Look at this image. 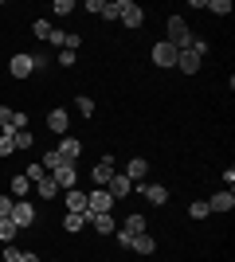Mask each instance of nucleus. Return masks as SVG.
I'll return each mask as SVG.
<instances>
[{"label": "nucleus", "instance_id": "nucleus-5", "mask_svg": "<svg viewBox=\"0 0 235 262\" xmlns=\"http://www.w3.org/2000/svg\"><path fill=\"white\" fill-rule=\"evenodd\" d=\"M177 47L168 43V39H161V43H153V63L161 67V71H168V67H177Z\"/></svg>", "mask_w": 235, "mask_h": 262}, {"label": "nucleus", "instance_id": "nucleus-27", "mask_svg": "<svg viewBox=\"0 0 235 262\" xmlns=\"http://www.w3.org/2000/svg\"><path fill=\"white\" fill-rule=\"evenodd\" d=\"M188 215L196 219V223H200V219H208V215H212V211H208V200H192V208H188Z\"/></svg>", "mask_w": 235, "mask_h": 262}, {"label": "nucleus", "instance_id": "nucleus-19", "mask_svg": "<svg viewBox=\"0 0 235 262\" xmlns=\"http://www.w3.org/2000/svg\"><path fill=\"white\" fill-rule=\"evenodd\" d=\"M122 231L141 235V231H145V215H141V211H130V215H125V223H122Z\"/></svg>", "mask_w": 235, "mask_h": 262}, {"label": "nucleus", "instance_id": "nucleus-12", "mask_svg": "<svg viewBox=\"0 0 235 262\" xmlns=\"http://www.w3.org/2000/svg\"><path fill=\"white\" fill-rule=\"evenodd\" d=\"M118 20H122L125 28H141V24H145V12L137 8L134 0H125V8H122V16H118Z\"/></svg>", "mask_w": 235, "mask_h": 262}, {"label": "nucleus", "instance_id": "nucleus-26", "mask_svg": "<svg viewBox=\"0 0 235 262\" xmlns=\"http://www.w3.org/2000/svg\"><path fill=\"white\" fill-rule=\"evenodd\" d=\"M16 235H20V227H16L12 219H0V243H12Z\"/></svg>", "mask_w": 235, "mask_h": 262}, {"label": "nucleus", "instance_id": "nucleus-20", "mask_svg": "<svg viewBox=\"0 0 235 262\" xmlns=\"http://www.w3.org/2000/svg\"><path fill=\"white\" fill-rule=\"evenodd\" d=\"M12 153H16V129L8 125V129H0V157H12Z\"/></svg>", "mask_w": 235, "mask_h": 262}, {"label": "nucleus", "instance_id": "nucleus-13", "mask_svg": "<svg viewBox=\"0 0 235 262\" xmlns=\"http://www.w3.org/2000/svg\"><path fill=\"white\" fill-rule=\"evenodd\" d=\"M200 63H204V59H200V55H192V51H180L177 55V71H180V75H196Z\"/></svg>", "mask_w": 235, "mask_h": 262}, {"label": "nucleus", "instance_id": "nucleus-6", "mask_svg": "<svg viewBox=\"0 0 235 262\" xmlns=\"http://www.w3.org/2000/svg\"><path fill=\"white\" fill-rule=\"evenodd\" d=\"M134 192H141V196H145L149 204H157V208L168 204V188L165 184H145V180H141V184H134Z\"/></svg>", "mask_w": 235, "mask_h": 262}, {"label": "nucleus", "instance_id": "nucleus-33", "mask_svg": "<svg viewBox=\"0 0 235 262\" xmlns=\"http://www.w3.org/2000/svg\"><path fill=\"white\" fill-rule=\"evenodd\" d=\"M51 12H55V16H71V12H75V0H55Z\"/></svg>", "mask_w": 235, "mask_h": 262}, {"label": "nucleus", "instance_id": "nucleus-22", "mask_svg": "<svg viewBox=\"0 0 235 262\" xmlns=\"http://www.w3.org/2000/svg\"><path fill=\"white\" fill-rule=\"evenodd\" d=\"M122 8H125V0H106V4H102V20H118V16H122Z\"/></svg>", "mask_w": 235, "mask_h": 262}, {"label": "nucleus", "instance_id": "nucleus-35", "mask_svg": "<svg viewBox=\"0 0 235 262\" xmlns=\"http://www.w3.org/2000/svg\"><path fill=\"white\" fill-rule=\"evenodd\" d=\"M20 247H16V243H4V262H20Z\"/></svg>", "mask_w": 235, "mask_h": 262}, {"label": "nucleus", "instance_id": "nucleus-29", "mask_svg": "<svg viewBox=\"0 0 235 262\" xmlns=\"http://www.w3.org/2000/svg\"><path fill=\"white\" fill-rule=\"evenodd\" d=\"M32 35H35V39H47V35H51V20H35L32 24Z\"/></svg>", "mask_w": 235, "mask_h": 262}, {"label": "nucleus", "instance_id": "nucleus-10", "mask_svg": "<svg viewBox=\"0 0 235 262\" xmlns=\"http://www.w3.org/2000/svg\"><path fill=\"white\" fill-rule=\"evenodd\" d=\"M59 157H63V161H71L75 164L78 157H82V141H78V137H63V141H59V149H55Z\"/></svg>", "mask_w": 235, "mask_h": 262}, {"label": "nucleus", "instance_id": "nucleus-21", "mask_svg": "<svg viewBox=\"0 0 235 262\" xmlns=\"http://www.w3.org/2000/svg\"><path fill=\"white\" fill-rule=\"evenodd\" d=\"M28 188H32V180H28L24 172L12 176V200H24V196H28Z\"/></svg>", "mask_w": 235, "mask_h": 262}, {"label": "nucleus", "instance_id": "nucleus-32", "mask_svg": "<svg viewBox=\"0 0 235 262\" xmlns=\"http://www.w3.org/2000/svg\"><path fill=\"white\" fill-rule=\"evenodd\" d=\"M24 176H28V180H32V184H39V180H44V164H28V168H24Z\"/></svg>", "mask_w": 235, "mask_h": 262}, {"label": "nucleus", "instance_id": "nucleus-40", "mask_svg": "<svg viewBox=\"0 0 235 262\" xmlns=\"http://www.w3.org/2000/svg\"><path fill=\"white\" fill-rule=\"evenodd\" d=\"M114 235H118V243H122V247H125V251H130V243H134V235H130V231H122V227H118V231H114Z\"/></svg>", "mask_w": 235, "mask_h": 262}, {"label": "nucleus", "instance_id": "nucleus-31", "mask_svg": "<svg viewBox=\"0 0 235 262\" xmlns=\"http://www.w3.org/2000/svg\"><path fill=\"white\" fill-rule=\"evenodd\" d=\"M12 129H16V133L28 129V114H24V110H12Z\"/></svg>", "mask_w": 235, "mask_h": 262}, {"label": "nucleus", "instance_id": "nucleus-36", "mask_svg": "<svg viewBox=\"0 0 235 262\" xmlns=\"http://www.w3.org/2000/svg\"><path fill=\"white\" fill-rule=\"evenodd\" d=\"M32 145H35V137H32L28 129H24V133H16V149H32Z\"/></svg>", "mask_w": 235, "mask_h": 262}, {"label": "nucleus", "instance_id": "nucleus-37", "mask_svg": "<svg viewBox=\"0 0 235 262\" xmlns=\"http://www.w3.org/2000/svg\"><path fill=\"white\" fill-rule=\"evenodd\" d=\"M12 125V106H0V129H8Z\"/></svg>", "mask_w": 235, "mask_h": 262}, {"label": "nucleus", "instance_id": "nucleus-11", "mask_svg": "<svg viewBox=\"0 0 235 262\" xmlns=\"http://www.w3.org/2000/svg\"><path fill=\"white\" fill-rule=\"evenodd\" d=\"M67 125H71V114H67V110H51V114H47V129H51V133L67 137Z\"/></svg>", "mask_w": 235, "mask_h": 262}, {"label": "nucleus", "instance_id": "nucleus-4", "mask_svg": "<svg viewBox=\"0 0 235 262\" xmlns=\"http://www.w3.org/2000/svg\"><path fill=\"white\" fill-rule=\"evenodd\" d=\"M47 176H51V180L59 184V192H67V188H75V180H78V168H75L71 161H63L59 168H51Z\"/></svg>", "mask_w": 235, "mask_h": 262}, {"label": "nucleus", "instance_id": "nucleus-28", "mask_svg": "<svg viewBox=\"0 0 235 262\" xmlns=\"http://www.w3.org/2000/svg\"><path fill=\"white\" fill-rule=\"evenodd\" d=\"M75 110L82 114V118H90V114H94V98H90V94H78V98H75Z\"/></svg>", "mask_w": 235, "mask_h": 262}, {"label": "nucleus", "instance_id": "nucleus-7", "mask_svg": "<svg viewBox=\"0 0 235 262\" xmlns=\"http://www.w3.org/2000/svg\"><path fill=\"white\" fill-rule=\"evenodd\" d=\"M8 75H12V78H28V75H35V63H32V55H28V51L12 55V63H8Z\"/></svg>", "mask_w": 235, "mask_h": 262}, {"label": "nucleus", "instance_id": "nucleus-9", "mask_svg": "<svg viewBox=\"0 0 235 262\" xmlns=\"http://www.w3.org/2000/svg\"><path fill=\"white\" fill-rule=\"evenodd\" d=\"M114 172H118V168H114V161H110V157H102V161L94 164V168H90V176H94V184H98V188H106V184H110V176H114Z\"/></svg>", "mask_w": 235, "mask_h": 262}, {"label": "nucleus", "instance_id": "nucleus-25", "mask_svg": "<svg viewBox=\"0 0 235 262\" xmlns=\"http://www.w3.org/2000/svg\"><path fill=\"white\" fill-rule=\"evenodd\" d=\"M204 8L212 12V16H227V12H231V0H204Z\"/></svg>", "mask_w": 235, "mask_h": 262}, {"label": "nucleus", "instance_id": "nucleus-3", "mask_svg": "<svg viewBox=\"0 0 235 262\" xmlns=\"http://www.w3.org/2000/svg\"><path fill=\"white\" fill-rule=\"evenodd\" d=\"M12 223H16V227H20V231H28V227H32V223H35V208H32V204H28V200H16V204H12Z\"/></svg>", "mask_w": 235, "mask_h": 262}, {"label": "nucleus", "instance_id": "nucleus-34", "mask_svg": "<svg viewBox=\"0 0 235 262\" xmlns=\"http://www.w3.org/2000/svg\"><path fill=\"white\" fill-rule=\"evenodd\" d=\"M47 43H55L59 51L67 47V32H59V28H51V35H47Z\"/></svg>", "mask_w": 235, "mask_h": 262}, {"label": "nucleus", "instance_id": "nucleus-39", "mask_svg": "<svg viewBox=\"0 0 235 262\" xmlns=\"http://www.w3.org/2000/svg\"><path fill=\"white\" fill-rule=\"evenodd\" d=\"M59 67H75V51H67V47H63V51H59Z\"/></svg>", "mask_w": 235, "mask_h": 262}, {"label": "nucleus", "instance_id": "nucleus-8", "mask_svg": "<svg viewBox=\"0 0 235 262\" xmlns=\"http://www.w3.org/2000/svg\"><path fill=\"white\" fill-rule=\"evenodd\" d=\"M106 192H110L114 200H125L130 192H134V180H130L125 172H114V176H110V184H106Z\"/></svg>", "mask_w": 235, "mask_h": 262}, {"label": "nucleus", "instance_id": "nucleus-41", "mask_svg": "<svg viewBox=\"0 0 235 262\" xmlns=\"http://www.w3.org/2000/svg\"><path fill=\"white\" fill-rule=\"evenodd\" d=\"M20 262H39V254H32V251H24V254H20Z\"/></svg>", "mask_w": 235, "mask_h": 262}, {"label": "nucleus", "instance_id": "nucleus-17", "mask_svg": "<svg viewBox=\"0 0 235 262\" xmlns=\"http://www.w3.org/2000/svg\"><path fill=\"white\" fill-rule=\"evenodd\" d=\"M130 251H137V254H153V251H157L153 235H149V231H141V235H134V243H130Z\"/></svg>", "mask_w": 235, "mask_h": 262}, {"label": "nucleus", "instance_id": "nucleus-16", "mask_svg": "<svg viewBox=\"0 0 235 262\" xmlns=\"http://www.w3.org/2000/svg\"><path fill=\"white\" fill-rule=\"evenodd\" d=\"M235 208V196H231V188L227 192H216L212 200H208V211H231Z\"/></svg>", "mask_w": 235, "mask_h": 262}, {"label": "nucleus", "instance_id": "nucleus-24", "mask_svg": "<svg viewBox=\"0 0 235 262\" xmlns=\"http://www.w3.org/2000/svg\"><path fill=\"white\" fill-rule=\"evenodd\" d=\"M87 227V215H75V211H67V219H63V231H71V235H75V231H82Z\"/></svg>", "mask_w": 235, "mask_h": 262}, {"label": "nucleus", "instance_id": "nucleus-2", "mask_svg": "<svg viewBox=\"0 0 235 262\" xmlns=\"http://www.w3.org/2000/svg\"><path fill=\"white\" fill-rule=\"evenodd\" d=\"M114 204H118V200H114L106 188H94V192L87 196V211H82V215H87V223H90L94 215H106V211H114Z\"/></svg>", "mask_w": 235, "mask_h": 262}, {"label": "nucleus", "instance_id": "nucleus-30", "mask_svg": "<svg viewBox=\"0 0 235 262\" xmlns=\"http://www.w3.org/2000/svg\"><path fill=\"white\" fill-rule=\"evenodd\" d=\"M39 164H44V172H51V168H59V164H63V157L51 149V153H44V161H39Z\"/></svg>", "mask_w": 235, "mask_h": 262}, {"label": "nucleus", "instance_id": "nucleus-38", "mask_svg": "<svg viewBox=\"0 0 235 262\" xmlns=\"http://www.w3.org/2000/svg\"><path fill=\"white\" fill-rule=\"evenodd\" d=\"M12 204H16V200H8V196H0V219H8V215H12Z\"/></svg>", "mask_w": 235, "mask_h": 262}, {"label": "nucleus", "instance_id": "nucleus-18", "mask_svg": "<svg viewBox=\"0 0 235 262\" xmlns=\"http://www.w3.org/2000/svg\"><path fill=\"white\" fill-rule=\"evenodd\" d=\"M90 227L102 231V235H110V231H118V219H114V211H106V215H94V219H90Z\"/></svg>", "mask_w": 235, "mask_h": 262}, {"label": "nucleus", "instance_id": "nucleus-1", "mask_svg": "<svg viewBox=\"0 0 235 262\" xmlns=\"http://www.w3.org/2000/svg\"><path fill=\"white\" fill-rule=\"evenodd\" d=\"M165 39L177 47V51H184V47L192 43V28L184 24V16H168V24H165Z\"/></svg>", "mask_w": 235, "mask_h": 262}, {"label": "nucleus", "instance_id": "nucleus-23", "mask_svg": "<svg viewBox=\"0 0 235 262\" xmlns=\"http://www.w3.org/2000/svg\"><path fill=\"white\" fill-rule=\"evenodd\" d=\"M35 188H39V196H44V200H55V196H59V184L51 180V176H44V180H39Z\"/></svg>", "mask_w": 235, "mask_h": 262}, {"label": "nucleus", "instance_id": "nucleus-15", "mask_svg": "<svg viewBox=\"0 0 235 262\" xmlns=\"http://www.w3.org/2000/svg\"><path fill=\"white\" fill-rule=\"evenodd\" d=\"M63 204H67V211H75V215L87 211V196H82L78 188H67V192H63Z\"/></svg>", "mask_w": 235, "mask_h": 262}, {"label": "nucleus", "instance_id": "nucleus-14", "mask_svg": "<svg viewBox=\"0 0 235 262\" xmlns=\"http://www.w3.org/2000/svg\"><path fill=\"white\" fill-rule=\"evenodd\" d=\"M125 176H130L134 184H141V180L149 176V161H145V157H134V161L125 164Z\"/></svg>", "mask_w": 235, "mask_h": 262}]
</instances>
